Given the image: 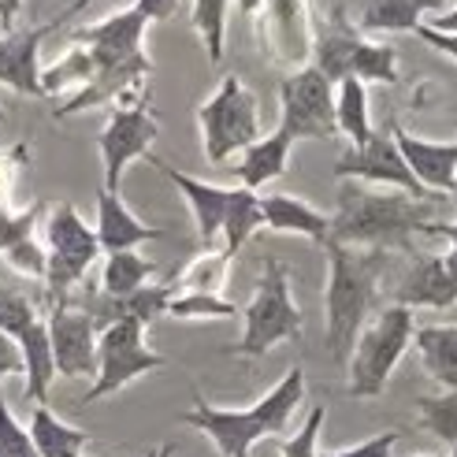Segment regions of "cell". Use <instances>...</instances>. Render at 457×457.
Returning a JSON list of instances; mask_svg holds the SVG:
<instances>
[{
  "label": "cell",
  "instance_id": "obj_1",
  "mask_svg": "<svg viewBox=\"0 0 457 457\" xmlns=\"http://www.w3.org/2000/svg\"><path fill=\"white\" fill-rule=\"evenodd\" d=\"M443 201H420L402 190H376L364 182H342L338 204L331 216V238L335 245L350 249H379V253H402L413 257V238L428 235L436 223Z\"/></svg>",
  "mask_w": 457,
  "mask_h": 457
},
{
  "label": "cell",
  "instance_id": "obj_2",
  "mask_svg": "<svg viewBox=\"0 0 457 457\" xmlns=\"http://www.w3.org/2000/svg\"><path fill=\"white\" fill-rule=\"evenodd\" d=\"M328 253V290H324V346L335 364H346L361 331L369 328V316L379 305V283L391 264V253L379 249H350V245H324Z\"/></svg>",
  "mask_w": 457,
  "mask_h": 457
},
{
  "label": "cell",
  "instance_id": "obj_3",
  "mask_svg": "<svg viewBox=\"0 0 457 457\" xmlns=\"http://www.w3.org/2000/svg\"><path fill=\"white\" fill-rule=\"evenodd\" d=\"M305 398V369L294 364V369L271 386V391L249 409H216L201 395H194V409L179 417V424H190L197 431H204L220 457H249L261 439L283 436L290 417L298 413V405Z\"/></svg>",
  "mask_w": 457,
  "mask_h": 457
},
{
  "label": "cell",
  "instance_id": "obj_4",
  "mask_svg": "<svg viewBox=\"0 0 457 457\" xmlns=\"http://www.w3.org/2000/svg\"><path fill=\"white\" fill-rule=\"evenodd\" d=\"M245 331L235 342L231 357L257 361L268 350H276L279 342H302V309L294 305L290 294V268L279 257H264L261 264V279L249 305L242 309Z\"/></svg>",
  "mask_w": 457,
  "mask_h": 457
},
{
  "label": "cell",
  "instance_id": "obj_5",
  "mask_svg": "<svg viewBox=\"0 0 457 457\" xmlns=\"http://www.w3.org/2000/svg\"><path fill=\"white\" fill-rule=\"evenodd\" d=\"M413 309L386 305L372 316V324L361 331L357 346L350 353V398H379L391 383L398 361L413 346Z\"/></svg>",
  "mask_w": 457,
  "mask_h": 457
},
{
  "label": "cell",
  "instance_id": "obj_6",
  "mask_svg": "<svg viewBox=\"0 0 457 457\" xmlns=\"http://www.w3.org/2000/svg\"><path fill=\"white\" fill-rule=\"evenodd\" d=\"M201 153L209 164H223L227 156L249 149L261 138V108L257 97L238 75H227L220 89L197 108Z\"/></svg>",
  "mask_w": 457,
  "mask_h": 457
},
{
  "label": "cell",
  "instance_id": "obj_7",
  "mask_svg": "<svg viewBox=\"0 0 457 457\" xmlns=\"http://www.w3.org/2000/svg\"><path fill=\"white\" fill-rule=\"evenodd\" d=\"M101 257L97 231L89 227L71 201L53 204L49 223H45V290L53 305H63L82 279L89 264Z\"/></svg>",
  "mask_w": 457,
  "mask_h": 457
},
{
  "label": "cell",
  "instance_id": "obj_8",
  "mask_svg": "<svg viewBox=\"0 0 457 457\" xmlns=\"http://www.w3.org/2000/svg\"><path fill=\"white\" fill-rule=\"evenodd\" d=\"M156 369H164V357L145 346V324H138L134 316H120L116 324H108L97 335V376L82 405H94L108 395H116L127 383Z\"/></svg>",
  "mask_w": 457,
  "mask_h": 457
},
{
  "label": "cell",
  "instance_id": "obj_9",
  "mask_svg": "<svg viewBox=\"0 0 457 457\" xmlns=\"http://www.w3.org/2000/svg\"><path fill=\"white\" fill-rule=\"evenodd\" d=\"M279 130H287L294 142H331L338 134L335 86L312 63L290 71L279 82Z\"/></svg>",
  "mask_w": 457,
  "mask_h": 457
},
{
  "label": "cell",
  "instance_id": "obj_10",
  "mask_svg": "<svg viewBox=\"0 0 457 457\" xmlns=\"http://www.w3.org/2000/svg\"><path fill=\"white\" fill-rule=\"evenodd\" d=\"M335 179L364 182V187H391V190H402L420 201H443L439 194H428L417 182V175L409 171V164L402 160V153L391 138V130H376L364 145H350L335 160Z\"/></svg>",
  "mask_w": 457,
  "mask_h": 457
},
{
  "label": "cell",
  "instance_id": "obj_11",
  "mask_svg": "<svg viewBox=\"0 0 457 457\" xmlns=\"http://www.w3.org/2000/svg\"><path fill=\"white\" fill-rule=\"evenodd\" d=\"M156 134H160V120H156V112H149L145 104L112 108V116L101 130V138H97L101 164H104V190L120 194V179H123L127 164L153 153Z\"/></svg>",
  "mask_w": 457,
  "mask_h": 457
},
{
  "label": "cell",
  "instance_id": "obj_12",
  "mask_svg": "<svg viewBox=\"0 0 457 457\" xmlns=\"http://www.w3.org/2000/svg\"><path fill=\"white\" fill-rule=\"evenodd\" d=\"M261 41L264 56L283 67H305L312 60V12L309 0H264Z\"/></svg>",
  "mask_w": 457,
  "mask_h": 457
},
{
  "label": "cell",
  "instance_id": "obj_13",
  "mask_svg": "<svg viewBox=\"0 0 457 457\" xmlns=\"http://www.w3.org/2000/svg\"><path fill=\"white\" fill-rule=\"evenodd\" d=\"M45 328H49V342H53L56 376L63 379L97 376V335L101 331L86 309H75L71 302L53 305Z\"/></svg>",
  "mask_w": 457,
  "mask_h": 457
},
{
  "label": "cell",
  "instance_id": "obj_14",
  "mask_svg": "<svg viewBox=\"0 0 457 457\" xmlns=\"http://www.w3.org/2000/svg\"><path fill=\"white\" fill-rule=\"evenodd\" d=\"M145 27L149 22L127 8L120 15H108L101 22H89V27H79L71 34V45H82L94 60V71H112V67H123L130 60L145 56L142 53V41H145Z\"/></svg>",
  "mask_w": 457,
  "mask_h": 457
},
{
  "label": "cell",
  "instance_id": "obj_15",
  "mask_svg": "<svg viewBox=\"0 0 457 457\" xmlns=\"http://www.w3.org/2000/svg\"><path fill=\"white\" fill-rule=\"evenodd\" d=\"M369 41L357 22H350L346 8L335 4L324 19H312V67L324 75L331 86L353 79V63H357V53L361 45Z\"/></svg>",
  "mask_w": 457,
  "mask_h": 457
},
{
  "label": "cell",
  "instance_id": "obj_16",
  "mask_svg": "<svg viewBox=\"0 0 457 457\" xmlns=\"http://www.w3.org/2000/svg\"><path fill=\"white\" fill-rule=\"evenodd\" d=\"M391 138L409 164V171L417 175V182L428 194H450L453 190V175H457V142H431L420 134L405 130L402 123H391Z\"/></svg>",
  "mask_w": 457,
  "mask_h": 457
},
{
  "label": "cell",
  "instance_id": "obj_17",
  "mask_svg": "<svg viewBox=\"0 0 457 457\" xmlns=\"http://www.w3.org/2000/svg\"><path fill=\"white\" fill-rule=\"evenodd\" d=\"M149 164L164 175L171 187L187 197V204H190V216H194V227H197V242L201 245H212L216 238H220V231H223V212H227V197H231V190L227 187H212V182H201V179H194V175H187V171H179V168H171L168 160H160V156H145Z\"/></svg>",
  "mask_w": 457,
  "mask_h": 457
},
{
  "label": "cell",
  "instance_id": "obj_18",
  "mask_svg": "<svg viewBox=\"0 0 457 457\" xmlns=\"http://www.w3.org/2000/svg\"><path fill=\"white\" fill-rule=\"evenodd\" d=\"M49 22L34 30H8L0 34V86L15 89L22 97H45L41 89V41L49 37Z\"/></svg>",
  "mask_w": 457,
  "mask_h": 457
},
{
  "label": "cell",
  "instance_id": "obj_19",
  "mask_svg": "<svg viewBox=\"0 0 457 457\" xmlns=\"http://www.w3.org/2000/svg\"><path fill=\"white\" fill-rule=\"evenodd\" d=\"M395 305H405V309H450V305H457V287L446 271V261L431 257V253H413V261H409L405 276L395 290Z\"/></svg>",
  "mask_w": 457,
  "mask_h": 457
},
{
  "label": "cell",
  "instance_id": "obj_20",
  "mask_svg": "<svg viewBox=\"0 0 457 457\" xmlns=\"http://www.w3.org/2000/svg\"><path fill=\"white\" fill-rule=\"evenodd\" d=\"M149 75H153V60L149 56H138V60H130L123 67H112V71H97L71 101H67L63 108H56V120H71V116H79V112L120 101L123 94H130V89H142Z\"/></svg>",
  "mask_w": 457,
  "mask_h": 457
},
{
  "label": "cell",
  "instance_id": "obj_21",
  "mask_svg": "<svg viewBox=\"0 0 457 457\" xmlns=\"http://www.w3.org/2000/svg\"><path fill=\"white\" fill-rule=\"evenodd\" d=\"M97 242H101V253H127V249L142 245V242H153V238H164V231L160 227H149L142 223L138 216H134L127 209V201L120 194H112L101 187L97 194Z\"/></svg>",
  "mask_w": 457,
  "mask_h": 457
},
{
  "label": "cell",
  "instance_id": "obj_22",
  "mask_svg": "<svg viewBox=\"0 0 457 457\" xmlns=\"http://www.w3.org/2000/svg\"><path fill=\"white\" fill-rule=\"evenodd\" d=\"M261 212H264V227L279 235H302L316 245H328L331 238V216L312 209L309 201L294 197V194H268L261 197Z\"/></svg>",
  "mask_w": 457,
  "mask_h": 457
},
{
  "label": "cell",
  "instance_id": "obj_23",
  "mask_svg": "<svg viewBox=\"0 0 457 457\" xmlns=\"http://www.w3.org/2000/svg\"><path fill=\"white\" fill-rule=\"evenodd\" d=\"M290 149H294V138L287 130H271V134H261V138L249 145V149H242V160H238V182L245 190H261V187H268V182H276L283 171H287V164H290Z\"/></svg>",
  "mask_w": 457,
  "mask_h": 457
},
{
  "label": "cell",
  "instance_id": "obj_24",
  "mask_svg": "<svg viewBox=\"0 0 457 457\" xmlns=\"http://www.w3.org/2000/svg\"><path fill=\"white\" fill-rule=\"evenodd\" d=\"M443 0H364L361 34H413L428 12H439Z\"/></svg>",
  "mask_w": 457,
  "mask_h": 457
},
{
  "label": "cell",
  "instance_id": "obj_25",
  "mask_svg": "<svg viewBox=\"0 0 457 457\" xmlns=\"http://www.w3.org/2000/svg\"><path fill=\"white\" fill-rule=\"evenodd\" d=\"M15 342H19V353H22V376H27V402L45 405V398H49V386L56 379L53 342H49V328H45V320L30 324Z\"/></svg>",
  "mask_w": 457,
  "mask_h": 457
},
{
  "label": "cell",
  "instance_id": "obj_26",
  "mask_svg": "<svg viewBox=\"0 0 457 457\" xmlns=\"http://www.w3.org/2000/svg\"><path fill=\"white\" fill-rule=\"evenodd\" d=\"M30 443L37 457H86L89 446V431L63 424L49 405H34L30 409Z\"/></svg>",
  "mask_w": 457,
  "mask_h": 457
},
{
  "label": "cell",
  "instance_id": "obj_27",
  "mask_svg": "<svg viewBox=\"0 0 457 457\" xmlns=\"http://www.w3.org/2000/svg\"><path fill=\"white\" fill-rule=\"evenodd\" d=\"M424 372L443 391H457V328L453 324H428L413 335Z\"/></svg>",
  "mask_w": 457,
  "mask_h": 457
},
{
  "label": "cell",
  "instance_id": "obj_28",
  "mask_svg": "<svg viewBox=\"0 0 457 457\" xmlns=\"http://www.w3.org/2000/svg\"><path fill=\"white\" fill-rule=\"evenodd\" d=\"M264 227V212H261V194L245 190V187H231V197H227V212H223V253L235 257L238 249L253 238Z\"/></svg>",
  "mask_w": 457,
  "mask_h": 457
},
{
  "label": "cell",
  "instance_id": "obj_29",
  "mask_svg": "<svg viewBox=\"0 0 457 457\" xmlns=\"http://www.w3.org/2000/svg\"><path fill=\"white\" fill-rule=\"evenodd\" d=\"M335 123L338 134H346L353 145H364L376 134L369 120V86L361 79H346L335 86Z\"/></svg>",
  "mask_w": 457,
  "mask_h": 457
},
{
  "label": "cell",
  "instance_id": "obj_30",
  "mask_svg": "<svg viewBox=\"0 0 457 457\" xmlns=\"http://www.w3.org/2000/svg\"><path fill=\"white\" fill-rule=\"evenodd\" d=\"M153 271H156V264L138 257L134 249H127V253H108L104 271H101V294H108V298H127V294L142 290L149 283Z\"/></svg>",
  "mask_w": 457,
  "mask_h": 457
},
{
  "label": "cell",
  "instance_id": "obj_31",
  "mask_svg": "<svg viewBox=\"0 0 457 457\" xmlns=\"http://www.w3.org/2000/svg\"><path fill=\"white\" fill-rule=\"evenodd\" d=\"M227 8L231 0H194V30L209 53V63H220L223 60V37H227Z\"/></svg>",
  "mask_w": 457,
  "mask_h": 457
},
{
  "label": "cell",
  "instance_id": "obj_32",
  "mask_svg": "<svg viewBox=\"0 0 457 457\" xmlns=\"http://www.w3.org/2000/svg\"><path fill=\"white\" fill-rule=\"evenodd\" d=\"M417 413H420L424 431H431V436H436L439 443H446L450 450L457 446V391L417 398Z\"/></svg>",
  "mask_w": 457,
  "mask_h": 457
},
{
  "label": "cell",
  "instance_id": "obj_33",
  "mask_svg": "<svg viewBox=\"0 0 457 457\" xmlns=\"http://www.w3.org/2000/svg\"><path fill=\"white\" fill-rule=\"evenodd\" d=\"M353 79L361 82H383V86H395L398 75V49L386 41H364L357 63H353Z\"/></svg>",
  "mask_w": 457,
  "mask_h": 457
},
{
  "label": "cell",
  "instance_id": "obj_34",
  "mask_svg": "<svg viewBox=\"0 0 457 457\" xmlns=\"http://www.w3.org/2000/svg\"><path fill=\"white\" fill-rule=\"evenodd\" d=\"M94 75L97 71H94V60H89V53L82 49V45H71L60 63H53V67H45V71H41V89H45V94H56V89H63V86H79L82 89Z\"/></svg>",
  "mask_w": 457,
  "mask_h": 457
},
{
  "label": "cell",
  "instance_id": "obj_35",
  "mask_svg": "<svg viewBox=\"0 0 457 457\" xmlns=\"http://www.w3.org/2000/svg\"><path fill=\"white\" fill-rule=\"evenodd\" d=\"M168 316L175 320H231L238 316V305H231L220 294H175L171 305H168Z\"/></svg>",
  "mask_w": 457,
  "mask_h": 457
},
{
  "label": "cell",
  "instance_id": "obj_36",
  "mask_svg": "<svg viewBox=\"0 0 457 457\" xmlns=\"http://www.w3.org/2000/svg\"><path fill=\"white\" fill-rule=\"evenodd\" d=\"M37 305L22 294L19 287H8V283H0V331L19 338L22 331H27L30 324H37Z\"/></svg>",
  "mask_w": 457,
  "mask_h": 457
},
{
  "label": "cell",
  "instance_id": "obj_37",
  "mask_svg": "<svg viewBox=\"0 0 457 457\" xmlns=\"http://www.w3.org/2000/svg\"><path fill=\"white\" fill-rule=\"evenodd\" d=\"M227 264H231V257H227L223 249H220V253L197 257L187 271H182V279H179L182 294H216L220 283H223V276H227Z\"/></svg>",
  "mask_w": 457,
  "mask_h": 457
},
{
  "label": "cell",
  "instance_id": "obj_38",
  "mask_svg": "<svg viewBox=\"0 0 457 457\" xmlns=\"http://www.w3.org/2000/svg\"><path fill=\"white\" fill-rule=\"evenodd\" d=\"M324 417H328V409L312 405V413L298 428V436H290V439L279 443V457H316L320 453V428H324Z\"/></svg>",
  "mask_w": 457,
  "mask_h": 457
},
{
  "label": "cell",
  "instance_id": "obj_39",
  "mask_svg": "<svg viewBox=\"0 0 457 457\" xmlns=\"http://www.w3.org/2000/svg\"><path fill=\"white\" fill-rule=\"evenodd\" d=\"M0 457H37V450L30 443V431L12 417L4 395H0Z\"/></svg>",
  "mask_w": 457,
  "mask_h": 457
},
{
  "label": "cell",
  "instance_id": "obj_40",
  "mask_svg": "<svg viewBox=\"0 0 457 457\" xmlns=\"http://www.w3.org/2000/svg\"><path fill=\"white\" fill-rule=\"evenodd\" d=\"M398 446V431H383V436H372L350 450H320L316 457H391Z\"/></svg>",
  "mask_w": 457,
  "mask_h": 457
},
{
  "label": "cell",
  "instance_id": "obj_41",
  "mask_svg": "<svg viewBox=\"0 0 457 457\" xmlns=\"http://www.w3.org/2000/svg\"><path fill=\"white\" fill-rule=\"evenodd\" d=\"M413 34H417L420 41H428L436 53H443V56H450V60L457 63V34H450V30H436V27H428V22H420Z\"/></svg>",
  "mask_w": 457,
  "mask_h": 457
},
{
  "label": "cell",
  "instance_id": "obj_42",
  "mask_svg": "<svg viewBox=\"0 0 457 457\" xmlns=\"http://www.w3.org/2000/svg\"><path fill=\"white\" fill-rule=\"evenodd\" d=\"M134 12L145 22H168L179 12V0H134Z\"/></svg>",
  "mask_w": 457,
  "mask_h": 457
},
{
  "label": "cell",
  "instance_id": "obj_43",
  "mask_svg": "<svg viewBox=\"0 0 457 457\" xmlns=\"http://www.w3.org/2000/svg\"><path fill=\"white\" fill-rule=\"evenodd\" d=\"M4 376H22V353H19V342L0 331V379Z\"/></svg>",
  "mask_w": 457,
  "mask_h": 457
},
{
  "label": "cell",
  "instance_id": "obj_44",
  "mask_svg": "<svg viewBox=\"0 0 457 457\" xmlns=\"http://www.w3.org/2000/svg\"><path fill=\"white\" fill-rule=\"evenodd\" d=\"M428 235H431V238H446V242H450V253H457V220H453V223L436 220V223L428 227Z\"/></svg>",
  "mask_w": 457,
  "mask_h": 457
},
{
  "label": "cell",
  "instance_id": "obj_45",
  "mask_svg": "<svg viewBox=\"0 0 457 457\" xmlns=\"http://www.w3.org/2000/svg\"><path fill=\"white\" fill-rule=\"evenodd\" d=\"M89 4H94V0H71V4H67L63 12H56V15L49 19V30H60V27H63V22H67V19H71V15H79V12H86Z\"/></svg>",
  "mask_w": 457,
  "mask_h": 457
},
{
  "label": "cell",
  "instance_id": "obj_46",
  "mask_svg": "<svg viewBox=\"0 0 457 457\" xmlns=\"http://www.w3.org/2000/svg\"><path fill=\"white\" fill-rule=\"evenodd\" d=\"M19 8H22V0H0V22H4L8 30H12V22H15Z\"/></svg>",
  "mask_w": 457,
  "mask_h": 457
},
{
  "label": "cell",
  "instance_id": "obj_47",
  "mask_svg": "<svg viewBox=\"0 0 457 457\" xmlns=\"http://www.w3.org/2000/svg\"><path fill=\"white\" fill-rule=\"evenodd\" d=\"M261 8H264V0H238V15H245V19L257 15Z\"/></svg>",
  "mask_w": 457,
  "mask_h": 457
},
{
  "label": "cell",
  "instance_id": "obj_48",
  "mask_svg": "<svg viewBox=\"0 0 457 457\" xmlns=\"http://www.w3.org/2000/svg\"><path fill=\"white\" fill-rule=\"evenodd\" d=\"M175 453V443H164V446H156V450H149L145 457H171Z\"/></svg>",
  "mask_w": 457,
  "mask_h": 457
},
{
  "label": "cell",
  "instance_id": "obj_49",
  "mask_svg": "<svg viewBox=\"0 0 457 457\" xmlns=\"http://www.w3.org/2000/svg\"><path fill=\"white\" fill-rule=\"evenodd\" d=\"M409 457H436V453H409Z\"/></svg>",
  "mask_w": 457,
  "mask_h": 457
},
{
  "label": "cell",
  "instance_id": "obj_50",
  "mask_svg": "<svg viewBox=\"0 0 457 457\" xmlns=\"http://www.w3.org/2000/svg\"><path fill=\"white\" fill-rule=\"evenodd\" d=\"M450 194H453V197H457V175H453V190H450Z\"/></svg>",
  "mask_w": 457,
  "mask_h": 457
},
{
  "label": "cell",
  "instance_id": "obj_51",
  "mask_svg": "<svg viewBox=\"0 0 457 457\" xmlns=\"http://www.w3.org/2000/svg\"><path fill=\"white\" fill-rule=\"evenodd\" d=\"M4 268H8V264H4V261H0V276H4Z\"/></svg>",
  "mask_w": 457,
  "mask_h": 457
},
{
  "label": "cell",
  "instance_id": "obj_52",
  "mask_svg": "<svg viewBox=\"0 0 457 457\" xmlns=\"http://www.w3.org/2000/svg\"><path fill=\"white\" fill-rule=\"evenodd\" d=\"M450 457H457V446H453V450H450Z\"/></svg>",
  "mask_w": 457,
  "mask_h": 457
},
{
  "label": "cell",
  "instance_id": "obj_53",
  "mask_svg": "<svg viewBox=\"0 0 457 457\" xmlns=\"http://www.w3.org/2000/svg\"><path fill=\"white\" fill-rule=\"evenodd\" d=\"M450 34H457V27H450Z\"/></svg>",
  "mask_w": 457,
  "mask_h": 457
},
{
  "label": "cell",
  "instance_id": "obj_54",
  "mask_svg": "<svg viewBox=\"0 0 457 457\" xmlns=\"http://www.w3.org/2000/svg\"><path fill=\"white\" fill-rule=\"evenodd\" d=\"M0 120H4V112H0Z\"/></svg>",
  "mask_w": 457,
  "mask_h": 457
}]
</instances>
